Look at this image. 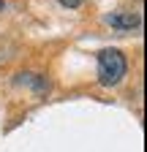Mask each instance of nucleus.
Masks as SVG:
<instances>
[{"label": "nucleus", "instance_id": "f03ea898", "mask_svg": "<svg viewBox=\"0 0 147 152\" xmlns=\"http://www.w3.org/2000/svg\"><path fill=\"white\" fill-rule=\"evenodd\" d=\"M106 25H112L115 30L128 33V30H136L142 25V16L134 14V11H112V14L106 16Z\"/></svg>", "mask_w": 147, "mask_h": 152}, {"label": "nucleus", "instance_id": "20e7f679", "mask_svg": "<svg viewBox=\"0 0 147 152\" xmlns=\"http://www.w3.org/2000/svg\"><path fill=\"white\" fill-rule=\"evenodd\" d=\"M3 8H6V3H3V0H0V11H3Z\"/></svg>", "mask_w": 147, "mask_h": 152}, {"label": "nucleus", "instance_id": "7ed1b4c3", "mask_svg": "<svg viewBox=\"0 0 147 152\" xmlns=\"http://www.w3.org/2000/svg\"><path fill=\"white\" fill-rule=\"evenodd\" d=\"M60 6H65V8H79L82 6V0H57Z\"/></svg>", "mask_w": 147, "mask_h": 152}, {"label": "nucleus", "instance_id": "f257e3e1", "mask_svg": "<svg viewBox=\"0 0 147 152\" xmlns=\"http://www.w3.org/2000/svg\"><path fill=\"white\" fill-rule=\"evenodd\" d=\"M128 73V60L120 49H104L98 52V84L115 87Z\"/></svg>", "mask_w": 147, "mask_h": 152}]
</instances>
